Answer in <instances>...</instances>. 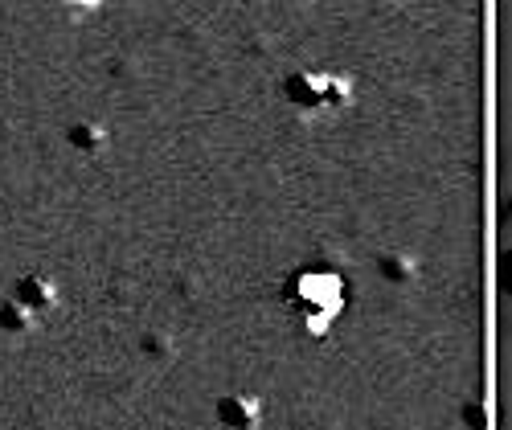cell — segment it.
Masks as SVG:
<instances>
[{
    "label": "cell",
    "instance_id": "5",
    "mask_svg": "<svg viewBox=\"0 0 512 430\" xmlns=\"http://www.w3.org/2000/svg\"><path fill=\"white\" fill-rule=\"evenodd\" d=\"M377 271L390 287H414L418 275H422V263L410 254V250H386L377 258Z\"/></svg>",
    "mask_w": 512,
    "mask_h": 430
},
{
    "label": "cell",
    "instance_id": "4",
    "mask_svg": "<svg viewBox=\"0 0 512 430\" xmlns=\"http://www.w3.org/2000/svg\"><path fill=\"white\" fill-rule=\"evenodd\" d=\"M213 422H218V430H259L263 426V402L254 394H226V398H218Z\"/></svg>",
    "mask_w": 512,
    "mask_h": 430
},
{
    "label": "cell",
    "instance_id": "3",
    "mask_svg": "<svg viewBox=\"0 0 512 430\" xmlns=\"http://www.w3.org/2000/svg\"><path fill=\"white\" fill-rule=\"evenodd\" d=\"M13 304H17V308H25V312L41 324L50 312H58L62 291H58V283H54L50 275L29 271V275H21V279H17V287H13Z\"/></svg>",
    "mask_w": 512,
    "mask_h": 430
},
{
    "label": "cell",
    "instance_id": "7",
    "mask_svg": "<svg viewBox=\"0 0 512 430\" xmlns=\"http://www.w3.org/2000/svg\"><path fill=\"white\" fill-rule=\"evenodd\" d=\"M33 328H37V320L25 308H17L13 299L0 304V332H5V336H33Z\"/></svg>",
    "mask_w": 512,
    "mask_h": 430
},
{
    "label": "cell",
    "instance_id": "8",
    "mask_svg": "<svg viewBox=\"0 0 512 430\" xmlns=\"http://www.w3.org/2000/svg\"><path fill=\"white\" fill-rule=\"evenodd\" d=\"M140 353L164 365V361H173V353H177V340L168 336V332H160V328H156V332H144V340H140Z\"/></svg>",
    "mask_w": 512,
    "mask_h": 430
},
{
    "label": "cell",
    "instance_id": "6",
    "mask_svg": "<svg viewBox=\"0 0 512 430\" xmlns=\"http://www.w3.org/2000/svg\"><path fill=\"white\" fill-rule=\"evenodd\" d=\"M66 144H70L78 156H103L107 144H111V136H107V127L95 123V119H74V123L66 127Z\"/></svg>",
    "mask_w": 512,
    "mask_h": 430
},
{
    "label": "cell",
    "instance_id": "2",
    "mask_svg": "<svg viewBox=\"0 0 512 430\" xmlns=\"http://www.w3.org/2000/svg\"><path fill=\"white\" fill-rule=\"evenodd\" d=\"M291 295V308L295 316H300V324L312 332V336H324L336 316L345 312V279H340L336 271H324V267H304L300 275L291 279L287 287Z\"/></svg>",
    "mask_w": 512,
    "mask_h": 430
},
{
    "label": "cell",
    "instance_id": "1",
    "mask_svg": "<svg viewBox=\"0 0 512 430\" xmlns=\"http://www.w3.org/2000/svg\"><path fill=\"white\" fill-rule=\"evenodd\" d=\"M357 86L353 78L336 70H295L283 78V103L300 119H320V115H340L353 107Z\"/></svg>",
    "mask_w": 512,
    "mask_h": 430
}]
</instances>
